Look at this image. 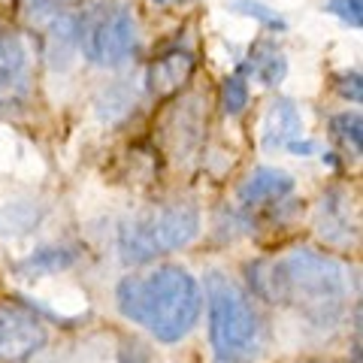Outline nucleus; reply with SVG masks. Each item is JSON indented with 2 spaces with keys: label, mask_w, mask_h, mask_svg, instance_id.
Here are the masks:
<instances>
[{
  "label": "nucleus",
  "mask_w": 363,
  "mask_h": 363,
  "mask_svg": "<svg viewBox=\"0 0 363 363\" xmlns=\"http://www.w3.org/2000/svg\"><path fill=\"white\" fill-rule=\"evenodd\" d=\"M245 272L260 300L300 306V309L327 321L333 318L351 294V276L336 257L315 248H294L279 260H255Z\"/></svg>",
  "instance_id": "obj_1"
},
{
  "label": "nucleus",
  "mask_w": 363,
  "mask_h": 363,
  "mask_svg": "<svg viewBox=\"0 0 363 363\" xmlns=\"http://www.w3.org/2000/svg\"><path fill=\"white\" fill-rule=\"evenodd\" d=\"M116 303L128 321L145 327L157 342L173 345L200 321L203 291L188 269L164 264L143 276L121 279Z\"/></svg>",
  "instance_id": "obj_2"
},
{
  "label": "nucleus",
  "mask_w": 363,
  "mask_h": 363,
  "mask_svg": "<svg viewBox=\"0 0 363 363\" xmlns=\"http://www.w3.org/2000/svg\"><path fill=\"white\" fill-rule=\"evenodd\" d=\"M206 306H209V339L218 363H248L260 354L264 324L252 297L227 279L221 269L206 276Z\"/></svg>",
  "instance_id": "obj_3"
},
{
  "label": "nucleus",
  "mask_w": 363,
  "mask_h": 363,
  "mask_svg": "<svg viewBox=\"0 0 363 363\" xmlns=\"http://www.w3.org/2000/svg\"><path fill=\"white\" fill-rule=\"evenodd\" d=\"M200 212L191 203H169L164 209L124 221L118 230V252L128 264H149V260L179 252L197 240Z\"/></svg>",
  "instance_id": "obj_4"
},
{
  "label": "nucleus",
  "mask_w": 363,
  "mask_h": 363,
  "mask_svg": "<svg viewBox=\"0 0 363 363\" xmlns=\"http://www.w3.org/2000/svg\"><path fill=\"white\" fill-rule=\"evenodd\" d=\"M140 43V25L130 6H106L82 28L79 25V45L85 49V58L97 67H121L133 58Z\"/></svg>",
  "instance_id": "obj_5"
},
{
  "label": "nucleus",
  "mask_w": 363,
  "mask_h": 363,
  "mask_svg": "<svg viewBox=\"0 0 363 363\" xmlns=\"http://www.w3.org/2000/svg\"><path fill=\"white\" fill-rule=\"evenodd\" d=\"M49 342V330L18 303H0V363H25Z\"/></svg>",
  "instance_id": "obj_6"
},
{
  "label": "nucleus",
  "mask_w": 363,
  "mask_h": 363,
  "mask_svg": "<svg viewBox=\"0 0 363 363\" xmlns=\"http://www.w3.org/2000/svg\"><path fill=\"white\" fill-rule=\"evenodd\" d=\"M30 85V55L18 33L0 28V109L25 100Z\"/></svg>",
  "instance_id": "obj_7"
},
{
  "label": "nucleus",
  "mask_w": 363,
  "mask_h": 363,
  "mask_svg": "<svg viewBox=\"0 0 363 363\" xmlns=\"http://www.w3.org/2000/svg\"><path fill=\"white\" fill-rule=\"evenodd\" d=\"M303 133V116L297 104L291 97H279L272 100L267 116H264V128H260V143L267 152H279L288 149V143H294Z\"/></svg>",
  "instance_id": "obj_8"
},
{
  "label": "nucleus",
  "mask_w": 363,
  "mask_h": 363,
  "mask_svg": "<svg viewBox=\"0 0 363 363\" xmlns=\"http://www.w3.org/2000/svg\"><path fill=\"white\" fill-rule=\"evenodd\" d=\"M291 191H294V176L291 173L276 169V167H257L255 173L242 182L240 203L245 209H257V206H267V203L285 200Z\"/></svg>",
  "instance_id": "obj_9"
},
{
  "label": "nucleus",
  "mask_w": 363,
  "mask_h": 363,
  "mask_svg": "<svg viewBox=\"0 0 363 363\" xmlns=\"http://www.w3.org/2000/svg\"><path fill=\"white\" fill-rule=\"evenodd\" d=\"M318 233L327 242L348 245L354 240V224H351V203L342 191H330L321 206H318Z\"/></svg>",
  "instance_id": "obj_10"
},
{
  "label": "nucleus",
  "mask_w": 363,
  "mask_h": 363,
  "mask_svg": "<svg viewBox=\"0 0 363 363\" xmlns=\"http://www.w3.org/2000/svg\"><path fill=\"white\" fill-rule=\"evenodd\" d=\"M191 73H194V55L176 49V52H167L164 58H157L152 64L149 85L157 97H169L188 85Z\"/></svg>",
  "instance_id": "obj_11"
},
{
  "label": "nucleus",
  "mask_w": 363,
  "mask_h": 363,
  "mask_svg": "<svg viewBox=\"0 0 363 363\" xmlns=\"http://www.w3.org/2000/svg\"><path fill=\"white\" fill-rule=\"evenodd\" d=\"M76 49H79V21L73 16L55 13L49 25H45V61L55 70H64V67H70Z\"/></svg>",
  "instance_id": "obj_12"
},
{
  "label": "nucleus",
  "mask_w": 363,
  "mask_h": 363,
  "mask_svg": "<svg viewBox=\"0 0 363 363\" xmlns=\"http://www.w3.org/2000/svg\"><path fill=\"white\" fill-rule=\"evenodd\" d=\"M240 73H252L260 85L267 88H276L281 79L288 76V61H285V52L279 49L276 43H257L252 55H248V61L242 64Z\"/></svg>",
  "instance_id": "obj_13"
},
{
  "label": "nucleus",
  "mask_w": 363,
  "mask_h": 363,
  "mask_svg": "<svg viewBox=\"0 0 363 363\" xmlns=\"http://www.w3.org/2000/svg\"><path fill=\"white\" fill-rule=\"evenodd\" d=\"M76 264V252L73 248H61V245H45L40 252L28 255L21 264H16V269L28 279L37 276H52V272H64Z\"/></svg>",
  "instance_id": "obj_14"
},
{
  "label": "nucleus",
  "mask_w": 363,
  "mask_h": 363,
  "mask_svg": "<svg viewBox=\"0 0 363 363\" xmlns=\"http://www.w3.org/2000/svg\"><path fill=\"white\" fill-rule=\"evenodd\" d=\"M182 112H173L169 116V124H167V136H169V143L176 145V152L182 149H188V145H194L197 143V136L203 133V118L194 116V109H188V106H179Z\"/></svg>",
  "instance_id": "obj_15"
},
{
  "label": "nucleus",
  "mask_w": 363,
  "mask_h": 363,
  "mask_svg": "<svg viewBox=\"0 0 363 363\" xmlns=\"http://www.w3.org/2000/svg\"><path fill=\"white\" fill-rule=\"evenodd\" d=\"M330 128L336 133V140L342 143L348 152H354L360 157V152H363V118H360V112H342V116H336L330 121Z\"/></svg>",
  "instance_id": "obj_16"
},
{
  "label": "nucleus",
  "mask_w": 363,
  "mask_h": 363,
  "mask_svg": "<svg viewBox=\"0 0 363 363\" xmlns=\"http://www.w3.org/2000/svg\"><path fill=\"white\" fill-rule=\"evenodd\" d=\"M248 97H252V91H248V79L245 73H233L224 79L221 85V106L227 116H242L245 106H248Z\"/></svg>",
  "instance_id": "obj_17"
},
{
  "label": "nucleus",
  "mask_w": 363,
  "mask_h": 363,
  "mask_svg": "<svg viewBox=\"0 0 363 363\" xmlns=\"http://www.w3.org/2000/svg\"><path fill=\"white\" fill-rule=\"evenodd\" d=\"M227 9H230V13H236V16H248V18L260 21V25L269 28V30H285V28H288V21L281 18L276 9L257 4V0H230V4H227Z\"/></svg>",
  "instance_id": "obj_18"
},
{
  "label": "nucleus",
  "mask_w": 363,
  "mask_h": 363,
  "mask_svg": "<svg viewBox=\"0 0 363 363\" xmlns=\"http://www.w3.org/2000/svg\"><path fill=\"white\" fill-rule=\"evenodd\" d=\"M327 13H333L351 28L363 25V0H327Z\"/></svg>",
  "instance_id": "obj_19"
},
{
  "label": "nucleus",
  "mask_w": 363,
  "mask_h": 363,
  "mask_svg": "<svg viewBox=\"0 0 363 363\" xmlns=\"http://www.w3.org/2000/svg\"><path fill=\"white\" fill-rule=\"evenodd\" d=\"M336 91L345 100H351V104H360L363 100V76H360V70H342L336 76Z\"/></svg>",
  "instance_id": "obj_20"
},
{
  "label": "nucleus",
  "mask_w": 363,
  "mask_h": 363,
  "mask_svg": "<svg viewBox=\"0 0 363 363\" xmlns=\"http://www.w3.org/2000/svg\"><path fill=\"white\" fill-rule=\"evenodd\" d=\"M121 363H152L149 348H143L140 342L124 345V351H121Z\"/></svg>",
  "instance_id": "obj_21"
},
{
  "label": "nucleus",
  "mask_w": 363,
  "mask_h": 363,
  "mask_svg": "<svg viewBox=\"0 0 363 363\" xmlns=\"http://www.w3.org/2000/svg\"><path fill=\"white\" fill-rule=\"evenodd\" d=\"M288 149L294 152V155H312L315 152V143L312 140H306V143H300V136L294 143H288Z\"/></svg>",
  "instance_id": "obj_22"
},
{
  "label": "nucleus",
  "mask_w": 363,
  "mask_h": 363,
  "mask_svg": "<svg viewBox=\"0 0 363 363\" xmlns=\"http://www.w3.org/2000/svg\"><path fill=\"white\" fill-rule=\"evenodd\" d=\"M155 6H173V4H182V0H152Z\"/></svg>",
  "instance_id": "obj_23"
},
{
  "label": "nucleus",
  "mask_w": 363,
  "mask_h": 363,
  "mask_svg": "<svg viewBox=\"0 0 363 363\" xmlns=\"http://www.w3.org/2000/svg\"><path fill=\"white\" fill-rule=\"evenodd\" d=\"M61 4H79V0H61Z\"/></svg>",
  "instance_id": "obj_24"
}]
</instances>
